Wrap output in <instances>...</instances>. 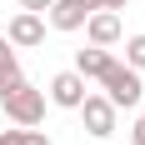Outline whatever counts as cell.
I'll return each mask as SVG.
<instances>
[{
  "label": "cell",
  "instance_id": "cell-1",
  "mask_svg": "<svg viewBox=\"0 0 145 145\" xmlns=\"http://www.w3.org/2000/svg\"><path fill=\"white\" fill-rule=\"evenodd\" d=\"M100 85H105V100L115 105V110H120V105H135V100L145 95V85H140V70L120 65V60L110 65V70H105V80H100Z\"/></svg>",
  "mask_w": 145,
  "mask_h": 145
},
{
  "label": "cell",
  "instance_id": "cell-2",
  "mask_svg": "<svg viewBox=\"0 0 145 145\" xmlns=\"http://www.w3.org/2000/svg\"><path fill=\"white\" fill-rule=\"evenodd\" d=\"M5 115H10L15 125H40V115H45V90H35V85L10 90V95H5Z\"/></svg>",
  "mask_w": 145,
  "mask_h": 145
},
{
  "label": "cell",
  "instance_id": "cell-3",
  "mask_svg": "<svg viewBox=\"0 0 145 145\" xmlns=\"http://www.w3.org/2000/svg\"><path fill=\"white\" fill-rule=\"evenodd\" d=\"M80 115H85V130L95 135V140H105V135L115 130V105L105 100V95H85V100H80Z\"/></svg>",
  "mask_w": 145,
  "mask_h": 145
},
{
  "label": "cell",
  "instance_id": "cell-4",
  "mask_svg": "<svg viewBox=\"0 0 145 145\" xmlns=\"http://www.w3.org/2000/svg\"><path fill=\"white\" fill-rule=\"evenodd\" d=\"M5 40H10V45H20V50L40 45V40H45V15H30V10H20V15L10 20V30H5Z\"/></svg>",
  "mask_w": 145,
  "mask_h": 145
},
{
  "label": "cell",
  "instance_id": "cell-5",
  "mask_svg": "<svg viewBox=\"0 0 145 145\" xmlns=\"http://www.w3.org/2000/svg\"><path fill=\"white\" fill-rule=\"evenodd\" d=\"M85 35H90V45L110 50V45L120 40V15H115V10H90V15H85Z\"/></svg>",
  "mask_w": 145,
  "mask_h": 145
},
{
  "label": "cell",
  "instance_id": "cell-6",
  "mask_svg": "<svg viewBox=\"0 0 145 145\" xmlns=\"http://www.w3.org/2000/svg\"><path fill=\"white\" fill-rule=\"evenodd\" d=\"M50 100L60 105V110H80V100H85V80L75 70H60L55 80H50Z\"/></svg>",
  "mask_w": 145,
  "mask_h": 145
},
{
  "label": "cell",
  "instance_id": "cell-7",
  "mask_svg": "<svg viewBox=\"0 0 145 145\" xmlns=\"http://www.w3.org/2000/svg\"><path fill=\"white\" fill-rule=\"evenodd\" d=\"M115 65V55L110 50H100V45H90V50H75V75L80 80H105V70Z\"/></svg>",
  "mask_w": 145,
  "mask_h": 145
},
{
  "label": "cell",
  "instance_id": "cell-8",
  "mask_svg": "<svg viewBox=\"0 0 145 145\" xmlns=\"http://www.w3.org/2000/svg\"><path fill=\"white\" fill-rule=\"evenodd\" d=\"M45 15H50V25H55V30H80L90 10L80 5V0H55V5H50Z\"/></svg>",
  "mask_w": 145,
  "mask_h": 145
},
{
  "label": "cell",
  "instance_id": "cell-9",
  "mask_svg": "<svg viewBox=\"0 0 145 145\" xmlns=\"http://www.w3.org/2000/svg\"><path fill=\"white\" fill-rule=\"evenodd\" d=\"M20 85H25V70H20V60H15V55H5V60H0V100H5L10 90H20Z\"/></svg>",
  "mask_w": 145,
  "mask_h": 145
},
{
  "label": "cell",
  "instance_id": "cell-10",
  "mask_svg": "<svg viewBox=\"0 0 145 145\" xmlns=\"http://www.w3.org/2000/svg\"><path fill=\"white\" fill-rule=\"evenodd\" d=\"M125 65L130 70H145V35H130L125 40Z\"/></svg>",
  "mask_w": 145,
  "mask_h": 145
},
{
  "label": "cell",
  "instance_id": "cell-11",
  "mask_svg": "<svg viewBox=\"0 0 145 145\" xmlns=\"http://www.w3.org/2000/svg\"><path fill=\"white\" fill-rule=\"evenodd\" d=\"M15 145H50V135H45V130H35V125H20Z\"/></svg>",
  "mask_w": 145,
  "mask_h": 145
},
{
  "label": "cell",
  "instance_id": "cell-12",
  "mask_svg": "<svg viewBox=\"0 0 145 145\" xmlns=\"http://www.w3.org/2000/svg\"><path fill=\"white\" fill-rule=\"evenodd\" d=\"M20 5H25L30 15H45V10H50V5H55V0H20Z\"/></svg>",
  "mask_w": 145,
  "mask_h": 145
},
{
  "label": "cell",
  "instance_id": "cell-13",
  "mask_svg": "<svg viewBox=\"0 0 145 145\" xmlns=\"http://www.w3.org/2000/svg\"><path fill=\"white\" fill-rule=\"evenodd\" d=\"M130 145H145V115H140V120L130 125Z\"/></svg>",
  "mask_w": 145,
  "mask_h": 145
},
{
  "label": "cell",
  "instance_id": "cell-14",
  "mask_svg": "<svg viewBox=\"0 0 145 145\" xmlns=\"http://www.w3.org/2000/svg\"><path fill=\"white\" fill-rule=\"evenodd\" d=\"M125 5H130V0H105L100 10H115V15H120V10H125Z\"/></svg>",
  "mask_w": 145,
  "mask_h": 145
},
{
  "label": "cell",
  "instance_id": "cell-15",
  "mask_svg": "<svg viewBox=\"0 0 145 145\" xmlns=\"http://www.w3.org/2000/svg\"><path fill=\"white\" fill-rule=\"evenodd\" d=\"M5 55H10V40H5V35H0V60H5Z\"/></svg>",
  "mask_w": 145,
  "mask_h": 145
},
{
  "label": "cell",
  "instance_id": "cell-16",
  "mask_svg": "<svg viewBox=\"0 0 145 145\" xmlns=\"http://www.w3.org/2000/svg\"><path fill=\"white\" fill-rule=\"evenodd\" d=\"M80 5H85V10H100V5H105V0H80Z\"/></svg>",
  "mask_w": 145,
  "mask_h": 145
}]
</instances>
